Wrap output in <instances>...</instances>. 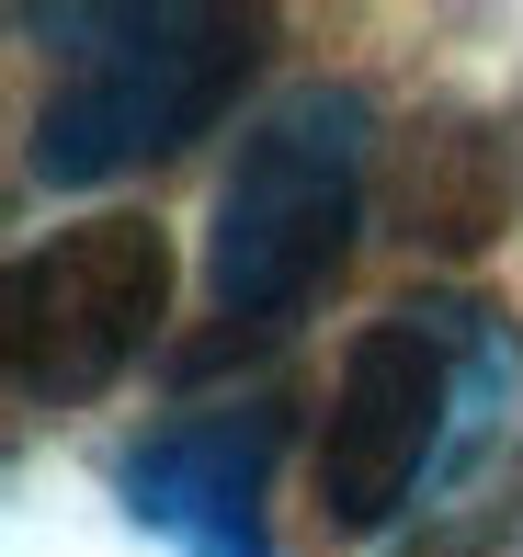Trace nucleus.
<instances>
[{
  "instance_id": "1",
  "label": "nucleus",
  "mask_w": 523,
  "mask_h": 557,
  "mask_svg": "<svg viewBox=\"0 0 523 557\" xmlns=\"http://www.w3.org/2000/svg\"><path fill=\"white\" fill-rule=\"evenodd\" d=\"M35 35H80L69 81L35 114V171L46 183H114L137 160H171L239 103L262 58L251 12H206V0H126V12H23Z\"/></svg>"
},
{
  "instance_id": "2",
  "label": "nucleus",
  "mask_w": 523,
  "mask_h": 557,
  "mask_svg": "<svg viewBox=\"0 0 523 557\" xmlns=\"http://www.w3.org/2000/svg\"><path fill=\"white\" fill-rule=\"evenodd\" d=\"M364 148H376V114L341 81H308L251 114L206 227V285L239 331L308 319V296L341 273V250L364 227Z\"/></svg>"
},
{
  "instance_id": "3",
  "label": "nucleus",
  "mask_w": 523,
  "mask_h": 557,
  "mask_svg": "<svg viewBox=\"0 0 523 557\" xmlns=\"http://www.w3.org/2000/svg\"><path fill=\"white\" fill-rule=\"evenodd\" d=\"M501 342H489L478 308H387L364 319L353 352L331 375V410H319V455H308V490L331 535H376V523L410 512V490L444 467L466 398L489 387Z\"/></svg>"
},
{
  "instance_id": "4",
  "label": "nucleus",
  "mask_w": 523,
  "mask_h": 557,
  "mask_svg": "<svg viewBox=\"0 0 523 557\" xmlns=\"http://www.w3.org/2000/svg\"><path fill=\"white\" fill-rule=\"evenodd\" d=\"M171 319V239L148 216H80L12 262V398H103Z\"/></svg>"
},
{
  "instance_id": "5",
  "label": "nucleus",
  "mask_w": 523,
  "mask_h": 557,
  "mask_svg": "<svg viewBox=\"0 0 523 557\" xmlns=\"http://www.w3.org/2000/svg\"><path fill=\"white\" fill-rule=\"evenodd\" d=\"M262 455H273L262 410L160 421V433L126 455V500H137V523H160L183 557H262Z\"/></svg>"
}]
</instances>
